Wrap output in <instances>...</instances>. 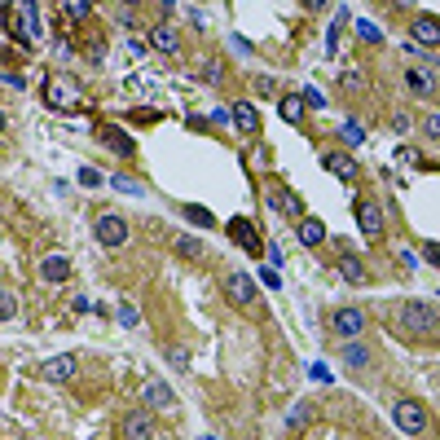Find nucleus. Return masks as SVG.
<instances>
[{
  "label": "nucleus",
  "instance_id": "1",
  "mask_svg": "<svg viewBox=\"0 0 440 440\" xmlns=\"http://www.w3.org/2000/svg\"><path fill=\"white\" fill-rule=\"evenodd\" d=\"M401 322H405L409 334H423V339H436V334H440V313L427 300H409L401 308Z\"/></svg>",
  "mask_w": 440,
  "mask_h": 440
},
{
  "label": "nucleus",
  "instance_id": "2",
  "mask_svg": "<svg viewBox=\"0 0 440 440\" xmlns=\"http://www.w3.org/2000/svg\"><path fill=\"white\" fill-rule=\"evenodd\" d=\"M44 101H48L53 111H62V115H80V111H84V93L75 88L71 80H48Z\"/></svg>",
  "mask_w": 440,
  "mask_h": 440
},
{
  "label": "nucleus",
  "instance_id": "3",
  "mask_svg": "<svg viewBox=\"0 0 440 440\" xmlns=\"http://www.w3.org/2000/svg\"><path fill=\"white\" fill-rule=\"evenodd\" d=\"M392 419H396V427L409 431V436H423V431H427V409H423L419 401H396Z\"/></svg>",
  "mask_w": 440,
  "mask_h": 440
},
{
  "label": "nucleus",
  "instance_id": "4",
  "mask_svg": "<svg viewBox=\"0 0 440 440\" xmlns=\"http://www.w3.org/2000/svg\"><path fill=\"white\" fill-rule=\"evenodd\" d=\"M123 440H154L159 436V423H154V414L150 409H133V414H123Z\"/></svg>",
  "mask_w": 440,
  "mask_h": 440
},
{
  "label": "nucleus",
  "instance_id": "5",
  "mask_svg": "<svg viewBox=\"0 0 440 440\" xmlns=\"http://www.w3.org/2000/svg\"><path fill=\"white\" fill-rule=\"evenodd\" d=\"M93 234H97V242L101 247H123L128 242V220L123 216H115V212H106V216H97V229H93Z\"/></svg>",
  "mask_w": 440,
  "mask_h": 440
},
{
  "label": "nucleus",
  "instance_id": "6",
  "mask_svg": "<svg viewBox=\"0 0 440 440\" xmlns=\"http://www.w3.org/2000/svg\"><path fill=\"white\" fill-rule=\"evenodd\" d=\"M229 238H234L247 255H265V242H260V234H255V225H251L247 216H234V220H229Z\"/></svg>",
  "mask_w": 440,
  "mask_h": 440
},
{
  "label": "nucleus",
  "instance_id": "7",
  "mask_svg": "<svg viewBox=\"0 0 440 440\" xmlns=\"http://www.w3.org/2000/svg\"><path fill=\"white\" fill-rule=\"evenodd\" d=\"M75 366H80V357H75V352H62V357H48L40 370H44L48 383H66V379L75 374Z\"/></svg>",
  "mask_w": 440,
  "mask_h": 440
},
{
  "label": "nucleus",
  "instance_id": "8",
  "mask_svg": "<svg viewBox=\"0 0 440 440\" xmlns=\"http://www.w3.org/2000/svg\"><path fill=\"white\" fill-rule=\"evenodd\" d=\"M409 36H414V44H440V18L436 14H419L409 22Z\"/></svg>",
  "mask_w": 440,
  "mask_h": 440
},
{
  "label": "nucleus",
  "instance_id": "9",
  "mask_svg": "<svg viewBox=\"0 0 440 440\" xmlns=\"http://www.w3.org/2000/svg\"><path fill=\"white\" fill-rule=\"evenodd\" d=\"M225 295L234 300V304H242V308H251V304H255L251 277H247V273H229V277H225Z\"/></svg>",
  "mask_w": 440,
  "mask_h": 440
},
{
  "label": "nucleus",
  "instance_id": "10",
  "mask_svg": "<svg viewBox=\"0 0 440 440\" xmlns=\"http://www.w3.org/2000/svg\"><path fill=\"white\" fill-rule=\"evenodd\" d=\"M97 141L111 145L115 154H133V137H128L119 123H97Z\"/></svg>",
  "mask_w": 440,
  "mask_h": 440
},
{
  "label": "nucleus",
  "instance_id": "11",
  "mask_svg": "<svg viewBox=\"0 0 440 440\" xmlns=\"http://www.w3.org/2000/svg\"><path fill=\"white\" fill-rule=\"evenodd\" d=\"M357 225H361V234L366 238H379L383 234V212L374 203H357Z\"/></svg>",
  "mask_w": 440,
  "mask_h": 440
},
{
  "label": "nucleus",
  "instance_id": "12",
  "mask_svg": "<svg viewBox=\"0 0 440 440\" xmlns=\"http://www.w3.org/2000/svg\"><path fill=\"white\" fill-rule=\"evenodd\" d=\"M361 330H366V317H361L357 308H339V313H334V334H344V339H357Z\"/></svg>",
  "mask_w": 440,
  "mask_h": 440
},
{
  "label": "nucleus",
  "instance_id": "13",
  "mask_svg": "<svg viewBox=\"0 0 440 440\" xmlns=\"http://www.w3.org/2000/svg\"><path fill=\"white\" fill-rule=\"evenodd\" d=\"M150 44L159 48V53H180V36L168 27V22H154L150 27Z\"/></svg>",
  "mask_w": 440,
  "mask_h": 440
},
{
  "label": "nucleus",
  "instance_id": "14",
  "mask_svg": "<svg viewBox=\"0 0 440 440\" xmlns=\"http://www.w3.org/2000/svg\"><path fill=\"white\" fill-rule=\"evenodd\" d=\"M326 168L334 172V176H339V180H357V159H352V154H344V150H330L326 154Z\"/></svg>",
  "mask_w": 440,
  "mask_h": 440
},
{
  "label": "nucleus",
  "instance_id": "15",
  "mask_svg": "<svg viewBox=\"0 0 440 440\" xmlns=\"http://www.w3.org/2000/svg\"><path fill=\"white\" fill-rule=\"evenodd\" d=\"M40 277L44 282H66L71 277V260H66V255H44V260H40Z\"/></svg>",
  "mask_w": 440,
  "mask_h": 440
},
{
  "label": "nucleus",
  "instance_id": "16",
  "mask_svg": "<svg viewBox=\"0 0 440 440\" xmlns=\"http://www.w3.org/2000/svg\"><path fill=\"white\" fill-rule=\"evenodd\" d=\"M405 84L414 97H431L436 93V75L431 71H405Z\"/></svg>",
  "mask_w": 440,
  "mask_h": 440
},
{
  "label": "nucleus",
  "instance_id": "17",
  "mask_svg": "<svg viewBox=\"0 0 440 440\" xmlns=\"http://www.w3.org/2000/svg\"><path fill=\"white\" fill-rule=\"evenodd\" d=\"M300 242H304V247H322V242H326V225H322L317 216H304V220H300Z\"/></svg>",
  "mask_w": 440,
  "mask_h": 440
},
{
  "label": "nucleus",
  "instance_id": "18",
  "mask_svg": "<svg viewBox=\"0 0 440 440\" xmlns=\"http://www.w3.org/2000/svg\"><path fill=\"white\" fill-rule=\"evenodd\" d=\"M269 203L277 207L282 216H295V220H300V212H304V203H300L291 190H269Z\"/></svg>",
  "mask_w": 440,
  "mask_h": 440
},
{
  "label": "nucleus",
  "instance_id": "19",
  "mask_svg": "<svg viewBox=\"0 0 440 440\" xmlns=\"http://www.w3.org/2000/svg\"><path fill=\"white\" fill-rule=\"evenodd\" d=\"M234 128L238 133H255V128H260V111H255L251 101H238L234 106Z\"/></svg>",
  "mask_w": 440,
  "mask_h": 440
},
{
  "label": "nucleus",
  "instance_id": "20",
  "mask_svg": "<svg viewBox=\"0 0 440 440\" xmlns=\"http://www.w3.org/2000/svg\"><path fill=\"white\" fill-rule=\"evenodd\" d=\"M141 401L163 409V405H172V387H168V383H159V379H150V383L141 387Z\"/></svg>",
  "mask_w": 440,
  "mask_h": 440
},
{
  "label": "nucleus",
  "instance_id": "21",
  "mask_svg": "<svg viewBox=\"0 0 440 440\" xmlns=\"http://www.w3.org/2000/svg\"><path fill=\"white\" fill-rule=\"evenodd\" d=\"M339 277L352 282V287H366V265H361L357 255H344V260H339Z\"/></svg>",
  "mask_w": 440,
  "mask_h": 440
},
{
  "label": "nucleus",
  "instance_id": "22",
  "mask_svg": "<svg viewBox=\"0 0 440 440\" xmlns=\"http://www.w3.org/2000/svg\"><path fill=\"white\" fill-rule=\"evenodd\" d=\"M277 111H282V119H287V123H300V119H304V97H295V93H291V97H282V106H277Z\"/></svg>",
  "mask_w": 440,
  "mask_h": 440
},
{
  "label": "nucleus",
  "instance_id": "23",
  "mask_svg": "<svg viewBox=\"0 0 440 440\" xmlns=\"http://www.w3.org/2000/svg\"><path fill=\"white\" fill-rule=\"evenodd\" d=\"M176 251H180V255H190V260H198V255H203V242H198V238H190V234H180V238H176Z\"/></svg>",
  "mask_w": 440,
  "mask_h": 440
},
{
  "label": "nucleus",
  "instance_id": "24",
  "mask_svg": "<svg viewBox=\"0 0 440 440\" xmlns=\"http://www.w3.org/2000/svg\"><path fill=\"white\" fill-rule=\"evenodd\" d=\"M185 216H190L194 225H203V229H212V225H216V216H212V212H207V207H194V203L185 207Z\"/></svg>",
  "mask_w": 440,
  "mask_h": 440
},
{
  "label": "nucleus",
  "instance_id": "25",
  "mask_svg": "<svg viewBox=\"0 0 440 440\" xmlns=\"http://www.w3.org/2000/svg\"><path fill=\"white\" fill-rule=\"evenodd\" d=\"M344 361H348V366H370V352H366V348H357V344H348Z\"/></svg>",
  "mask_w": 440,
  "mask_h": 440
},
{
  "label": "nucleus",
  "instance_id": "26",
  "mask_svg": "<svg viewBox=\"0 0 440 440\" xmlns=\"http://www.w3.org/2000/svg\"><path fill=\"white\" fill-rule=\"evenodd\" d=\"M308 419H313V409H308V401H300V405L291 409V419H287V423H291V427H304Z\"/></svg>",
  "mask_w": 440,
  "mask_h": 440
},
{
  "label": "nucleus",
  "instance_id": "27",
  "mask_svg": "<svg viewBox=\"0 0 440 440\" xmlns=\"http://www.w3.org/2000/svg\"><path fill=\"white\" fill-rule=\"evenodd\" d=\"M357 31H361V40H370V44H374V40H383V31L374 27L370 18H361V22H357Z\"/></svg>",
  "mask_w": 440,
  "mask_h": 440
},
{
  "label": "nucleus",
  "instance_id": "28",
  "mask_svg": "<svg viewBox=\"0 0 440 440\" xmlns=\"http://www.w3.org/2000/svg\"><path fill=\"white\" fill-rule=\"evenodd\" d=\"M111 185H115L119 194H141V185H137V180H128L123 172H119V176H111Z\"/></svg>",
  "mask_w": 440,
  "mask_h": 440
},
{
  "label": "nucleus",
  "instance_id": "29",
  "mask_svg": "<svg viewBox=\"0 0 440 440\" xmlns=\"http://www.w3.org/2000/svg\"><path fill=\"white\" fill-rule=\"evenodd\" d=\"M203 75H207V84H220V80H225V66H220V62L212 58V62L203 66Z\"/></svg>",
  "mask_w": 440,
  "mask_h": 440
},
{
  "label": "nucleus",
  "instance_id": "30",
  "mask_svg": "<svg viewBox=\"0 0 440 440\" xmlns=\"http://www.w3.org/2000/svg\"><path fill=\"white\" fill-rule=\"evenodd\" d=\"M344 141H352V145H357V141H366V133H361V128L348 119V123H344Z\"/></svg>",
  "mask_w": 440,
  "mask_h": 440
},
{
  "label": "nucleus",
  "instance_id": "31",
  "mask_svg": "<svg viewBox=\"0 0 440 440\" xmlns=\"http://www.w3.org/2000/svg\"><path fill=\"white\" fill-rule=\"evenodd\" d=\"M66 14H71V18H88V14H93V9H88V5H84V0H71V5H66Z\"/></svg>",
  "mask_w": 440,
  "mask_h": 440
},
{
  "label": "nucleus",
  "instance_id": "32",
  "mask_svg": "<svg viewBox=\"0 0 440 440\" xmlns=\"http://www.w3.org/2000/svg\"><path fill=\"white\" fill-rule=\"evenodd\" d=\"M0 317H5V322L14 317V295H9V291H5V295H0Z\"/></svg>",
  "mask_w": 440,
  "mask_h": 440
},
{
  "label": "nucleus",
  "instance_id": "33",
  "mask_svg": "<svg viewBox=\"0 0 440 440\" xmlns=\"http://www.w3.org/2000/svg\"><path fill=\"white\" fill-rule=\"evenodd\" d=\"M304 106H326V97H322L317 88H308V93H304Z\"/></svg>",
  "mask_w": 440,
  "mask_h": 440
},
{
  "label": "nucleus",
  "instance_id": "34",
  "mask_svg": "<svg viewBox=\"0 0 440 440\" xmlns=\"http://www.w3.org/2000/svg\"><path fill=\"white\" fill-rule=\"evenodd\" d=\"M119 322L133 326V322H137V308H133V304H119Z\"/></svg>",
  "mask_w": 440,
  "mask_h": 440
},
{
  "label": "nucleus",
  "instance_id": "35",
  "mask_svg": "<svg viewBox=\"0 0 440 440\" xmlns=\"http://www.w3.org/2000/svg\"><path fill=\"white\" fill-rule=\"evenodd\" d=\"M133 119H137V123H154V119H163V115H159V111H133Z\"/></svg>",
  "mask_w": 440,
  "mask_h": 440
},
{
  "label": "nucleus",
  "instance_id": "36",
  "mask_svg": "<svg viewBox=\"0 0 440 440\" xmlns=\"http://www.w3.org/2000/svg\"><path fill=\"white\" fill-rule=\"evenodd\" d=\"M423 128H427L431 137H440V111H436V115H427V123H423Z\"/></svg>",
  "mask_w": 440,
  "mask_h": 440
},
{
  "label": "nucleus",
  "instance_id": "37",
  "mask_svg": "<svg viewBox=\"0 0 440 440\" xmlns=\"http://www.w3.org/2000/svg\"><path fill=\"white\" fill-rule=\"evenodd\" d=\"M168 357H172V366H180V370H185V366H190V357H185V352H180V348H172Z\"/></svg>",
  "mask_w": 440,
  "mask_h": 440
},
{
  "label": "nucleus",
  "instance_id": "38",
  "mask_svg": "<svg viewBox=\"0 0 440 440\" xmlns=\"http://www.w3.org/2000/svg\"><path fill=\"white\" fill-rule=\"evenodd\" d=\"M423 255H427L431 265H440V247H436V242H427V247H423Z\"/></svg>",
  "mask_w": 440,
  "mask_h": 440
},
{
  "label": "nucleus",
  "instance_id": "39",
  "mask_svg": "<svg viewBox=\"0 0 440 440\" xmlns=\"http://www.w3.org/2000/svg\"><path fill=\"white\" fill-rule=\"evenodd\" d=\"M203 440H216V436H203Z\"/></svg>",
  "mask_w": 440,
  "mask_h": 440
}]
</instances>
